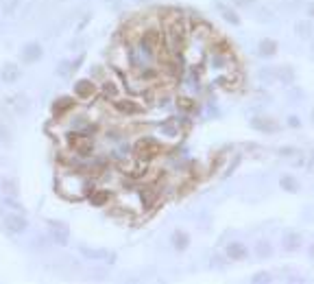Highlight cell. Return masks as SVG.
Listing matches in <instances>:
<instances>
[{
    "label": "cell",
    "instance_id": "484cf974",
    "mask_svg": "<svg viewBox=\"0 0 314 284\" xmlns=\"http://www.w3.org/2000/svg\"><path fill=\"white\" fill-rule=\"evenodd\" d=\"M218 9H221L223 18L227 20L229 24H233V26H238V24H240V18L236 16V11H231V9H227V7H223V5H218Z\"/></svg>",
    "mask_w": 314,
    "mask_h": 284
},
{
    "label": "cell",
    "instance_id": "603a6c76",
    "mask_svg": "<svg viewBox=\"0 0 314 284\" xmlns=\"http://www.w3.org/2000/svg\"><path fill=\"white\" fill-rule=\"evenodd\" d=\"M255 254H258V258H271L273 256V245L268 243V240H258Z\"/></svg>",
    "mask_w": 314,
    "mask_h": 284
},
{
    "label": "cell",
    "instance_id": "f1b7e54d",
    "mask_svg": "<svg viewBox=\"0 0 314 284\" xmlns=\"http://www.w3.org/2000/svg\"><path fill=\"white\" fill-rule=\"evenodd\" d=\"M253 284H262V282H271V275H268L266 271H260V273H255L253 278H251Z\"/></svg>",
    "mask_w": 314,
    "mask_h": 284
},
{
    "label": "cell",
    "instance_id": "2e32d148",
    "mask_svg": "<svg viewBox=\"0 0 314 284\" xmlns=\"http://www.w3.org/2000/svg\"><path fill=\"white\" fill-rule=\"evenodd\" d=\"M100 94H103L107 101H116L120 97V87L116 85L114 81H107V79H105V81L100 83Z\"/></svg>",
    "mask_w": 314,
    "mask_h": 284
},
{
    "label": "cell",
    "instance_id": "5b68a950",
    "mask_svg": "<svg viewBox=\"0 0 314 284\" xmlns=\"http://www.w3.org/2000/svg\"><path fill=\"white\" fill-rule=\"evenodd\" d=\"M48 232H50V238H53L57 245H68L70 230H68V225H65V223H61V221H48Z\"/></svg>",
    "mask_w": 314,
    "mask_h": 284
},
{
    "label": "cell",
    "instance_id": "f35d334b",
    "mask_svg": "<svg viewBox=\"0 0 314 284\" xmlns=\"http://www.w3.org/2000/svg\"><path fill=\"white\" fill-rule=\"evenodd\" d=\"M312 122H314V109H312Z\"/></svg>",
    "mask_w": 314,
    "mask_h": 284
},
{
    "label": "cell",
    "instance_id": "83f0119b",
    "mask_svg": "<svg viewBox=\"0 0 314 284\" xmlns=\"http://www.w3.org/2000/svg\"><path fill=\"white\" fill-rule=\"evenodd\" d=\"M177 107L181 109V112H192V109H194V101L190 97H179L177 99Z\"/></svg>",
    "mask_w": 314,
    "mask_h": 284
},
{
    "label": "cell",
    "instance_id": "d4e9b609",
    "mask_svg": "<svg viewBox=\"0 0 314 284\" xmlns=\"http://www.w3.org/2000/svg\"><path fill=\"white\" fill-rule=\"evenodd\" d=\"M75 70H77V68H75V64L68 61V59H63L59 66H57V75H59V77H70Z\"/></svg>",
    "mask_w": 314,
    "mask_h": 284
},
{
    "label": "cell",
    "instance_id": "e575fe53",
    "mask_svg": "<svg viewBox=\"0 0 314 284\" xmlns=\"http://www.w3.org/2000/svg\"><path fill=\"white\" fill-rule=\"evenodd\" d=\"M288 125L290 127H301V120H299V116H288Z\"/></svg>",
    "mask_w": 314,
    "mask_h": 284
},
{
    "label": "cell",
    "instance_id": "ffe728a7",
    "mask_svg": "<svg viewBox=\"0 0 314 284\" xmlns=\"http://www.w3.org/2000/svg\"><path fill=\"white\" fill-rule=\"evenodd\" d=\"M277 53V42L275 40H262L258 44V55L260 57H273Z\"/></svg>",
    "mask_w": 314,
    "mask_h": 284
},
{
    "label": "cell",
    "instance_id": "4fadbf2b",
    "mask_svg": "<svg viewBox=\"0 0 314 284\" xmlns=\"http://www.w3.org/2000/svg\"><path fill=\"white\" fill-rule=\"evenodd\" d=\"M70 109H75V99L72 97H61V99H57L53 103V114L55 116H65Z\"/></svg>",
    "mask_w": 314,
    "mask_h": 284
},
{
    "label": "cell",
    "instance_id": "9c48e42d",
    "mask_svg": "<svg viewBox=\"0 0 314 284\" xmlns=\"http://www.w3.org/2000/svg\"><path fill=\"white\" fill-rule=\"evenodd\" d=\"M79 251H81L85 258H90V260H109V262L116 260V254L107 251V249H92V247L81 245V247H79Z\"/></svg>",
    "mask_w": 314,
    "mask_h": 284
},
{
    "label": "cell",
    "instance_id": "74e56055",
    "mask_svg": "<svg viewBox=\"0 0 314 284\" xmlns=\"http://www.w3.org/2000/svg\"><path fill=\"white\" fill-rule=\"evenodd\" d=\"M308 16H310V18H314V3H312V5H308Z\"/></svg>",
    "mask_w": 314,
    "mask_h": 284
},
{
    "label": "cell",
    "instance_id": "8992f818",
    "mask_svg": "<svg viewBox=\"0 0 314 284\" xmlns=\"http://www.w3.org/2000/svg\"><path fill=\"white\" fill-rule=\"evenodd\" d=\"M3 228L9 232V234H24L28 223H26V218L20 216V214H7L5 221H3Z\"/></svg>",
    "mask_w": 314,
    "mask_h": 284
},
{
    "label": "cell",
    "instance_id": "7bdbcfd3",
    "mask_svg": "<svg viewBox=\"0 0 314 284\" xmlns=\"http://www.w3.org/2000/svg\"><path fill=\"white\" fill-rule=\"evenodd\" d=\"M0 214H3V206H0Z\"/></svg>",
    "mask_w": 314,
    "mask_h": 284
},
{
    "label": "cell",
    "instance_id": "f546056e",
    "mask_svg": "<svg viewBox=\"0 0 314 284\" xmlns=\"http://www.w3.org/2000/svg\"><path fill=\"white\" fill-rule=\"evenodd\" d=\"M255 18H258L260 22H273V20H275L268 9H258V16H255Z\"/></svg>",
    "mask_w": 314,
    "mask_h": 284
},
{
    "label": "cell",
    "instance_id": "836d02e7",
    "mask_svg": "<svg viewBox=\"0 0 314 284\" xmlns=\"http://www.w3.org/2000/svg\"><path fill=\"white\" fill-rule=\"evenodd\" d=\"M280 153H282V155H284V157H293V155H295V153H297V151H295L293 147H282V149H280Z\"/></svg>",
    "mask_w": 314,
    "mask_h": 284
},
{
    "label": "cell",
    "instance_id": "d590c367",
    "mask_svg": "<svg viewBox=\"0 0 314 284\" xmlns=\"http://www.w3.org/2000/svg\"><path fill=\"white\" fill-rule=\"evenodd\" d=\"M255 3V0H233V5L236 7H251Z\"/></svg>",
    "mask_w": 314,
    "mask_h": 284
},
{
    "label": "cell",
    "instance_id": "4dcf8cb0",
    "mask_svg": "<svg viewBox=\"0 0 314 284\" xmlns=\"http://www.w3.org/2000/svg\"><path fill=\"white\" fill-rule=\"evenodd\" d=\"M18 3H20V0H5V3H3V9H5V13H13V11H16Z\"/></svg>",
    "mask_w": 314,
    "mask_h": 284
},
{
    "label": "cell",
    "instance_id": "5bb4252c",
    "mask_svg": "<svg viewBox=\"0 0 314 284\" xmlns=\"http://www.w3.org/2000/svg\"><path fill=\"white\" fill-rule=\"evenodd\" d=\"M170 240H172V247H175L177 251H186L188 247H190V234H188V232H184V230H177V232H175Z\"/></svg>",
    "mask_w": 314,
    "mask_h": 284
},
{
    "label": "cell",
    "instance_id": "7a4b0ae2",
    "mask_svg": "<svg viewBox=\"0 0 314 284\" xmlns=\"http://www.w3.org/2000/svg\"><path fill=\"white\" fill-rule=\"evenodd\" d=\"M59 191L70 197V199H81V197H90L94 193L92 181H87L85 177H81L77 171L75 173H65L63 177H59Z\"/></svg>",
    "mask_w": 314,
    "mask_h": 284
},
{
    "label": "cell",
    "instance_id": "277c9868",
    "mask_svg": "<svg viewBox=\"0 0 314 284\" xmlns=\"http://www.w3.org/2000/svg\"><path fill=\"white\" fill-rule=\"evenodd\" d=\"M98 94V85L92 81V79H79L75 83V97L81 101H90Z\"/></svg>",
    "mask_w": 314,
    "mask_h": 284
},
{
    "label": "cell",
    "instance_id": "52a82bcc",
    "mask_svg": "<svg viewBox=\"0 0 314 284\" xmlns=\"http://www.w3.org/2000/svg\"><path fill=\"white\" fill-rule=\"evenodd\" d=\"M114 107L118 109L120 114H125V116H137L142 112V105L135 103V101H131V99H116Z\"/></svg>",
    "mask_w": 314,
    "mask_h": 284
},
{
    "label": "cell",
    "instance_id": "1f68e13d",
    "mask_svg": "<svg viewBox=\"0 0 314 284\" xmlns=\"http://www.w3.org/2000/svg\"><path fill=\"white\" fill-rule=\"evenodd\" d=\"M0 186H3L5 191H7V195H16V184H13L11 179H5V181H3V184H0Z\"/></svg>",
    "mask_w": 314,
    "mask_h": 284
},
{
    "label": "cell",
    "instance_id": "60d3db41",
    "mask_svg": "<svg viewBox=\"0 0 314 284\" xmlns=\"http://www.w3.org/2000/svg\"><path fill=\"white\" fill-rule=\"evenodd\" d=\"M312 55H314V44H312Z\"/></svg>",
    "mask_w": 314,
    "mask_h": 284
},
{
    "label": "cell",
    "instance_id": "ab89813d",
    "mask_svg": "<svg viewBox=\"0 0 314 284\" xmlns=\"http://www.w3.org/2000/svg\"><path fill=\"white\" fill-rule=\"evenodd\" d=\"M312 256H314V245H312Z\"/></svg>",
    "mask_w": 314,
    "mask_h": 284
},
{
    "label": "cell",
    "instance_id": "7402d4cb",
    "mask_svg": "<svg viewBox=\"0 0 314 284\" xmlns=\"http://www.w3.org/2000/svg\"><path fill=\"white\" fill-rule=\"evenodd\" d=\"M258 77L264 83H275L277 81V68H273V66H264V68H260Z\"/></svg>",
    "mask_w": 314,
    "mask_h": 284
},
{
    "label": "cell",
    "instance_id": "30bf717a",
    "mask_svg": "<svg viewBox=\"0 0 314 284\" xmlns=\"http://www.w3.org/2000/svg\"><path fill=\"white\" fill-rule=\"evenodd\" d=\"M251 127L255 131H264V134H275V131L280 129V125H277L275 120L266 118V116H255V118H251Z\"/></svg>",
    "mask_w": 314,
    "mask_h": 284
},
{
    "label": "cell",
    "instance_id": "ba28073f",
    "mask_svg": "<svg viewBox=\"0 0 314 284\" xmlns=\"http://www.w3.org/2000/svg\"><path fill=\"white\" fill-rule=\"evenodd\" d=\"M22 61L24 64H35V61H40L42 59V55H44V50L38 42H31V44H26L24 48H22Z\"/></svg>",
    "mask_w": 314,
    "mask_h": 284
},
{
    "label": "cell",
    "instance_id": "d6986e66",
    "mask_svg": "<svg viewBox=\"0 0 314 284\" xmlns=\"http://www.w3.org/2000/svg\"><path fill=\"white\" fill-rule=\"evenodd\" d=\"M159 131H162V136H166V138H177V136H179V125H177V120H175V118L164 120L162 125H159Z\"/></svg>",
    "mask_w": 314,
    "mask_h": 284
},
{
    "label": "cell",
    "instance_id": "6da1fadb",
    "mask_svg": "<svg viewBox=\"0 0 314 284\" xmlns=\"http://www.w3.org/2000/svg\"><path fill=\"white\" fill-rule=\"evenodd\" d=\"M186 42H188V26L186 22L181 20L179 16H172L170 22L166 24V31H164V44L168 48V53L172 57H177L184 53L186 48Z\"/></svg>",
    "mask_w": 314,
    "mask_h": 284
},
{
    "label": "cell",
    "instance_id": "4316f807",
    "mask_svg": "<svg viewBox=\"0 0 314 284\" xmlns=\"http://www.w3.org/2000/svg\"><path fill=\"white\" fill-rule=\"evenodd\" d=\"M295 31H297L299 38H310V35H312V24H310V22H297Z\"/></svg>",
    "mask_w": 314,
    "mask_h": 284
},
{
    "label": "cell",
    "instance_id": "b9f144b4",
    "mask_svg": "<svg viewBox=\"0 0 314 284\" xmlns=\"http://www.w3.org/2000/svg\"><path fill=\"white\" fill-rule=\"evenodd\" d=\"M135 3H144V0H135Z\"/></svg>",
    "mask_w": 314,
    "mask_h": 284
},
{
    "label": "cell",
    "instance_id": "d6a6232c",
    "mask_svg": "<svg viewBox=\"0 0 314 284\" xmlns=\"http://www.w3.org/2000/svg\"><path fill=\"white\" fill-rule=\"evenodd\" d=\"M301 99H303V92L301 90H293V92H290V103H293V105L301 103Z\"/></svg>",
    "mask_w": 314,
    "mask_h": 284
},
{
    "label": "cell",
    "instance_id": "e0dca14e",
    "mask_svg": "<svg viewBox=\"0 0 314 284\" xmlns=\"http://www.w3.org/2000/svg\"><path fill=\"white\" fill-rule=\"evenodd\" d=\"M227 258H231V260H245L247 258V247L242 245V243H229L227 245Z\"/></svg>",
    "mask_w": 314,
    "mask_h": 284
},
{
    "label": "cell",
    "instance_id": "9a60e30c",
    "mask_svg": "<svg viewBox=\"0 0 314 284\" xmlns=\"http://www.w3.org/2000/svg\"><path fill=\"white\" fill-rule=\"evenodd\" d=\"M295 68L293 66H282V68H277V81H282L284 85H293L295 83Z\"/></svg>",
    "mask_w": 314,
    "mask_h": 284
},
{
    "label": "cell",
    "instance_id": "cb8c5ba5",
    "mask_svg": "<svg viewBox=\"0 0 314 284\" xmlns=\"http://www.w3.org/2000/svg\"><path fill=\"white\" fill-rule=\"evenodd\" d=\"M280 186L286 193H299V181L293 177V175H284V177L280 179Z\"/></svg>",
    "mask_w": 314,
    "mask_h": 284
},
{
    "label": "cell",
    "instance_id": "7c38bea8",
    "mask_svg": "<svg viewBox=\"0 0 314 284\" xmlns=\"http://www.w3.org/2000/svg\"><path fill=\"white\" fill-rule=\"evenodd\" d=\"M282 247L286 251H297L299 247H301V234H299V232H286V234L282 236Z\"/></svg>",
    "mask_w": 314,
    "mask_h": 284
},
{
    "label": "cell",
    "instance_id": "8d00e7d4",
    "mask_svg": "<svg viewBox=\"0 0 314 284\" xmlns=\"http://www.w3.org/2000/svg\"><path fill=\"white\" fill-rule=\"evenodd\" d=\"M212 265H214L216 269H223V267H225V260H223L221 256H214V260H212Z\"/></svg>",
    "mask_w": 314,
    "mask_h": 284
},
{
    "label": "cell",
    "instance_id": "8fae6325",
    "mask_svg": "<svg viewBox=\"0 0 314 284\" xmlns=\"http://www.w3.org/2000/svg\"><path fill=\"white\" fill-rule=\"evenodd\" d=\"M20 77H22V70L16 64H5L3 70H0V79H3V83H16Z\"/></svg>",
    "mask_w": 314,
    "mask_h": 284
},
{
    "label": "cell",
    "instance_id": "3957f363",
    "mask_svg": "<svg viewBox=\"0 0 314 284\" xmlns=\"http://www.w3.org/2000/svg\"><path fill=\"white\" fill-rule=\"evenodd\" d=\"M162 151H164V144L153 136H144L133 144V155L140 160V162H151V160H155Z\"/></svg>",
    "mask_w": 314,
    "mask_h": 284
},
{
    "label": "cell",
    "instance_id": "ac0fdd59",
    "mask_svg": "<svg viewBox=\"0 0 314 284\" xmlns=\"http://www.w3.org/2000/svg\"><path fill=\"white\" fill-rule=\"evenodd\" d=\"M87 199H90V203H92V206H96V208H103V206H107V203L112 201V195H109L107 191H94L90 197H87Z\"/></svg>",
    "mask_w": 314,
    "mask_h": 284
},
{
    "label": "cell",
    "instance_id": "44dd1931",
    "mask_svg": "<svg viewBox=\"0 0 314 284\" xmlns=\"http://www.w3.org/2000/svg\"><path fill=\"white\" fill-rule=\"evenodd\" d=\"M210 53H214V55H231V46L225 40H214L210 44Z\"/></svg>",
    "mask_w": 314,
    "mask_h": 284
}]
</instances>
